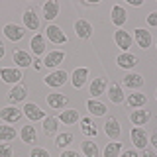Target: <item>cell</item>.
I'll return each instance as SVG.
<instances>
[{"instance_id":"1","label":"cell","mask_w":157,"mask_h":157,"mask_svg":"<svg viewBox=\"0 0 157 157\" xmlns=\"http://www.w3.org/2000/svg\"><path fill=\"white\" fill-rule=\"evenodd\" d=\"M0 118H2L4 122H8V124H14V122H18L20 118H22V112L18 110V108H12V106H6L0 110Z\"/></svg>"},{"instance_id":"2","label":"cell","mask_w":157,"mask_h":157,"mask_svg":"<svg viewBox=\"0 0 157 157\" xmlns=\"http://www.w3.org/2000/svg\"><path fill=\"white\" fill-rule=\"evenodd\" d=\"M24 114H26L32 122H36V120H41V118H45V112L41 110L37 104H32V102H28L26 106H24Z\"/></svg>"},{"instance_id":"3","label":"cell","mask_w":157,"mask_h":157,"mask_svg":"<svg viewBox=\"0 0 157 157\" xmlns=\"http://www.w3.org/2000/svg\"><path fill=\"white\" fill-rule=\"evenodd\" d=\"M0 77H2L4 82H18L22 78V73H20V69L4 67V69H0Z\"/></svg>"},{"instance_id":"4","label":"cell","mask_w":157,"mask_h":157,"mask_svg":"<svg viewBox=\"0 0 157 157\" xmlns=\"http://www.w3.org/2000/svg\"><path fill=\"white\" fill-rule=\"evenodd\" d=\"M132 141H134V145L137 149H144L147 145V134L141 128H134V130H132Z\"/></svg>"},{"instance_id":"5","label":"cell","mask_w":157,"mask_h":157,"mask_svg":"<svg viewBox=\"0 0 157 157\" xmlns=\"http://www.w3.org/2000/svg\"><path fill=\"white\" fill-rule=\"evenodd\" d=\"M45 32H47V37L51 39L53 43H67V36L57 26H53V24H51V26H47Z\"/></svg>"},{"instance_id":"6","label":"cell","mask_w":157,"mask_h":157,"mask_svg":"<svg viewBox=\"0 0 157 157\" xmlns=\"http://www.w3.org/2000/svg\"><path fill=\"white\" fill-rule=\"evenodd\" d=\"M65 81H67L65 71H55V73H51V75L45 77V82L49 86H61V85H65Z\"/></svg>"},{"instance_id":"7","label":"cell","mask_w":157,"mask_h":157,"mask_svg":"<svg viewBox=\"0 0 157 157\" xmlns=\"http://www.w3.org/2000/svg\"><path fill=\"white\" fill-rule=\"evenodd\" d=\"M104 132L108 137H112V140H116V137H120V124H118L116 118H108L106 124H104Z\"/></svg>"},{"instance_id":"8","label":"cell","mask_w":157,"mask_h":157,"mask_svg":"<svg viewBox=\"0 0 157 157\" xmlns=\"http://www.w3.org/2000/svg\"><path fill=\"white\" fill-rule=\"evenodd\" d=\"M4 33H6V37L12 39V41H20V39L24 37V28L16 26V24H8V26L4 28Z\"/></svg>"},{"instance_id":"9","label":"cell","mask_w":157,"mask_h":157,"mask_svg":"<svg viewBox=\"0 0 157 157\" xmlns=\"http://www.w3.org/2000/svg\"><path fill=\"white\" fill-rule=\"evenodd\" d=\"M75 32H77L78 37L86 39V37H90L92 28H90V24H88L86 20H77V22H75Z\"/></svg>"},{"instance_id":"10","label":"cell","mask_w":157,"mask_h":157,"mask_svg":"<svg viewBox=\"0 0 157 157\" xmlns=\"http://www.w3.org/2000/svg\"><path fill=\"white\" fill-rule=\"evenodd\" d=\"M134 33H136V41H137V45H140L141 49H147V47L151 45V36H149V32H147V29L137 28Z\"/></svg>"},{"instance_id":"11","label":"cell","mask_w":157,"mask_h":157,"mask_svg":"<svg viewBox=\"0 0 157 157\" xmlns=\"http://www.w3.org/2000/svg\"><path fill=\"white\" fill-rule=\"evenodd\" d=\"M63 59H65V53L63 51H51V53H47L43 65L45 67H57L59 63H63Z\"/></svg>"},{"instance_id":"12","label":"cell","mask_w":157,"mask_h":157,"mask_svg":"<svg viewBox=\"0 0 157 157\" xmlns=\"http://www.w3.org/2000/svg\"><path fill=\"white\" fill-rule=\"evenodd\" d=\"M67 96H63V94H57V92H51V94H47V104L51 106V108H63L67 104Z\"/></svg>"},{"instance_id":"13","label":"cell","mask_w":157,"mask_h":157,"mask_svg":"<svg viewBox=\"0 0 157 157\" xmlns=\"http://www.w3.org/2000/svg\"><path fill=\"white\" fill-rule=\"evenodd\" d=\"M128 20V12L122 6H114L112 8V22L116 24V26H124Z\"/></svg>"},{"instance_id":"14","label":"cell","mask_w":157,"mask_h":157,"mask_svg":"<svg viewBox=\"0 0 157 157\" xmlns=\"http://www.w3.org/2000/svg\"><path fill=\"white\" fill-rule=\"evenodd\" d=\"M108 96H110V100L114 102V104H122V102H124V92H122L120 85H116V82H112V85H110Z\"/></svg>"},{"instance_id":"15","label":"cell","mask_w":157,"mask_h":157,"mask_svg":"<svg viewBox=\"0 0 157 157\" xmlns=\"http://www.w3.org/2000/svg\"><path fill=\"white\" fill-rule=\"evenodd\" d=\"M106 78H102V77H98L94 78V81L90 82V94H94V96H100V94H104V90H106Z\"/></svg>"},{"instance_id":"16","label":"cell","mask_w":157,"mask_h":157,"mask_svg":"<svg viewBox=\"0 0 157 157\" xmlns=\"http://www.w3.org/2000/svg\"><path fill=\"white\" fill-rule=\"evenodd\" d=\"M86 77H88V71H86L85 67H82V69H77V71L73 73V86H75V88H81L86 82Z\"/></svg>"},{"instance_id":"17","label":"cell","mask_w":157,"mask_h":157,"mask_svg":"<svg viewBox=\"0 0 157 157\" xmlns=\"http://www.w3.org/2000/svg\"><path fill=\"white\" fill-rule=\"evenodd\" d=\"M118 65L122 69H132L134 65H137V59H136V55H132V53H122V55L118 57Z\"/></svg>"},{"instance_id":"18","label":"cell","mask_w":157,"mask_h":157,"mask_svg":"<svg viewBox=\"0 0 157 157\" xmlns=\"http://www.w3.org/2000/svg\"><path fill=\"white\" fill-rule=\"evenodd\" d=\"M114 39H116V43H118V47H122L126 51L128 47L132 45V37H130V33H126V32H122V29H118L116 32V36H114Z\"/></svg>"},{"instance_id":"19","label":"cell","mask_w":157,"mask_h":157,"mask_svg":"<svg viewBox=\"0 0 157 157\" xmlns=\"http://www.w3.org/2000/svg\"><path fill=\"white\" fill-rule=\"evenodd\" d=\"M29 47H32V51L36 53V55H41V53L45 51V41H43V36H41V33H37V36L29 41Z\"/></svg>"},{"instance_id":"20","label":"cell","mask_w":157,"mask_h":157,"mask_svg":"<svg viewBox=\"0 0 157 157\" xmlns=\"http://www.w3.org/2000/svg\"><path fill=\"white\" fill-rule=\"evenodd\" d=\"M14 63L18 67H28V65H32V57L26 51H14Z\"/></svg>"},{"instance_id":"21","label":"cell","mask_w":157,"mask_h":157,"mask_svg":"<svg viewBox=\"0 0 157 157\" xmlns=\"http://www.w3.org/2000/svg\"><path fill=\"white\" fill-rule=\"evenodd\" d=\"M43 14H45V20H53V18H57V14H59V4L57 2H45L43 4Z\"/></svg>"},{"instance_id":"22","label":"cell","mask_w":157,"mask_h":157,"mask_svg":"<svg viewBox=\"0 0 157 157\" xmlns=\"http://www.w3.org/2000/svg\"><path fill=\"white\" fill-rule=\"evenodd\" d=\"M26 94H28L26 86L18 85V86H14L12 90H10V94H8V98H10V100H12V102H20V100H24V98H26Z\"/></svg>"},{"instance_id":"23","label":"cell","mask_w":157,"mask_h":157,"mask_svg":"<svg viewBox=\"0 0 157 157\" xmlns=\"http://www.w3.org/2000/svg\"><path fill=\"white\" fill-rule=\"evenodd\" d=\"M59 120L63 122V124H75V122H78V112L77 110H63L61 114H59Z\"/></svg>"},{"instance_id":"24","label":"cell","mask_w":157,"mask_h":157,"mask_svg":"<svg viewBox=\"0 0 157 157\" xmlns=\"http://www.w3.org/2000/svg\"><path fill=\"white\" fill-rule=\"evenodd\" d=\"M24 24H26V28H29V29H37L39 28V20H37L33 10H28V12L24 14Z\"/></svg>"},{"instance_id":"25","label":"cell","mask_w":157,"mask_h":157,"mask_svg":"<svg viewBox=\"0 0 157 157\" xmlns=\"http://www.w3.org/2000/svg\"><path fill=\"white\" fill-rule=\"evenodd\" d=\"M86 108L90 110V114H94V116H104L106 114V106L102 104V102H96V100H88Z\"/></svg>"},{"instance_id":"26","label":"cell","mask_w":157,"mask_h":157,"mask_svg":"<svg viewBox=\"0 0 157 157\" xmlns=\"http://www.w3.org/2000/svg\"><path fill=\"white\" fill-rule=\"evenodd\" d=\"M130 120L134 122L136 126H144L147 120H149V114H147L145 110H134L132 112V116H130Z\"/></svg>"},{"instance_id":"27","label":"cell","mask_w":157,"mask_h":157,"mask_svg":"<svg viewBox=\"0 0 157 157\" xmlns=\"http://www.w3.org/2000/svg\"><path fill=\"white\" fill-rule=\"evenodd\" d=\"M124 85L130 86V88H140L144 85V78H141V75H134V73H132V75H126Z\"/></svg>"},{"instance_id":"28","label":"cell","mask_w":157,"mask_h":157,"mask_svg":"<svg viewBox=\"0 0 157 157\" xmlns=\"http://www.w3.org/2000/svg\"><path fill=\"white\" fill-rule=\"evenodd\" d=\"M144 104H145V96L140 94V92H134V94L128 96V106H132V108H141Z\"/></svg>"},{"instance_id":"29","label":"cell","mask_w":157,"mask_h":157,"mask_svg":"<svg viewBox=\"0 0 157 157\" xmlns=\"http://www.w3.org/2000/svg\"><path fill=\"white\" fill-rule=\"evenodd\" d=\"M16 137V130L12 126H0V141H12Z\"/></svg>"},{"instance_id":"30","label":"cell","mask_w":157,"mask_h":157,"mask_svg":"<svg viewBox=\"0 0 157 157\" xmlns=\"http://www.w3.org/2000/svg\"><path fill=\"white\" fill-rule=\"evenodd\" d=\"M22 140L26 141V144H33V141H36V130H33V126H24L22 128Z\"/></svg>"},{"instance_id":"31","label":"cell","mask_w":157,"mask_h":157,"mask_svg":"<svg viewBox=\"0 0 157 157\" xmlns=\"http://www.w3.org/2000/svg\"><path fill=\"white\" fill-rule=\"evenodd\" d=\"M82 151L86 157H98V147L94 141H82Z\"/></svg>"},{"instance_id":"32","label":"cell","mask_w":157,"mask_h":157,"mask_svg":"<svg viewBox=\"0 0 157 157\" xmlns=\"http://www.w3.org/2000/svg\"><path fill=\"white\" fill-rule=\"evenodd\" d=\"M82 124H85V126H82V134H85V136H90V137H96L98 132H96V128L92 126L90 118H82Z\"/></svg>"},{"instance_id":"33","label":"cell","mask_w":157,"mask_h":157,"mask_svg":"<svg viewBox=\"0 0 157 157\" xmlns=\"http://www.w3.org/2000/svg\"><path fill=\"white\" fill-rule=\"evenodd\" d=\"M43 130H45V134H55L57 130V120L51 116H47L45 120H43Z\"/></svg>"},{"instance_id":"34","label":"cell","mask_w":157,"mask_h":157,"mask_svg":"<svg viewBox=\"0 0 157 157\" xmlns=\"http://www.w3.org/2000/svg\"><path fill=\"white\" fill-rule=\"evenodd\" d=\"M120 151H122V145L120 144H108L106 149H104V157H118Z\"/></svg>"},{"instance_id":"35","label":"cell","mask_w":157,"mask_h":157,"mask_svg":"<svg viewBox=\"0 0 157 157\" xmlns=\"http://www.w3.org/2000/svg\"><path fill=\"white\" fill-rule=\"evenodd\" d=\"M73 141V134H61L57 137V147H65Z\"/></svg>"},{"instance_id":"36","label":"cell","mask_w":157,"mask_h":157,"mask_svg":"<svg viewBox=\"0 0 157 157\" xmlns=\"http://www.w3.org/2000/svg\"><path fill=\"white\" fill-rule=\"evenodd\" d=\"M0 157H12V147H10L8 144L0 145Z\"/></svg>"},{"instance_id":"37","label":"cell","mask_w":157,"mask_h":157,"mask_svg":"<svg viewBox=\"0 0 157 157\" xmlns=\"http://www.w3.org/2000/svg\"><path fill=\"white\" fill-rule=\"evenodd\" d=\"M29 157H49L47 149H41V147H37V149H32V155Z\"/></svg>"},{"instance_id":"38","label":"cell","mask_w":157,"mask_h":157,"mask_svg":"<svg viewBox=\"0 0 157 157\" xmlns=\"http://www.w3.org/2000/svg\"><path fill=\"white\" fill-rule=\"evenodd\" d=\"M147 24H149V26H157V12H153V14L147 16Z\"/></svg>"},{"instance_id":"39","label":"cell","mask_w":157,"mask_h":157,"mask_svg":"<svg viewBox=\"0 0 157 157\" xmlns=\"http://www.w3.org/2000/svg\"><path fill=\"white\" fill-rule=\"evenodd\" d=\"M61 157H78V153H77V151H63V153H61Z\"/></svg>"},{"instance_id":"40","label":"cell","mask_w":157,"mask_h":157,"mask_svg":"<svg viewBox=\"0 0 157 157\" xmlns=\"http://www.w3.org/2000/svg\"><path fill=\"white\" fill-rule=\"evenodd\" d=\"M122 157H137V153H136V151H124Z\"/></svg>"},{"instance_id":"41","label":"cell","mask_w":157,"mask_h":157,"mask_svg":"<svg viewBox=\"0 0 157 157\" xmlns=\"http://www.w3.org/2000/svg\"><path fill=\"white\" fill-rule=\"evenodd\" d=\"M151 144H153V147H155V149H157V132H155L153 136H151Z\"/></svg>"},{"instance_id":"42","label":"cell","mask_w":157,"mask_h":157,"mask_svg":"<svg viewBox=\"0 0 157 157\" xmlns=\"http://www.w3.org/2000/svg\"><path fill=\"white\" fill-rule=\"evenodd\" d=\"M144 157H157V155L153 153V151H145V153H144Z\"/></svg>"},{"instance_id":"43","label":"cell","mask_w":157,"mask_h":157,"mask_svg":"<svg viewBox=\"0 0 157 157\" xmlns=\"http://www.w3.org/2000/svg\"><path fill=\"white\" fill-rule=\"evenodd\" d=\"M2 57H4V43L0 41V59H2Z\"/></svg>"},{"instance_id":"44","label":"cell","mask_w":157,"mask_h":157,"mask_svg":"<svg viewBox=\"0 0 157 157\" xmlns=\"http://www.w3.org/2000/svg\"><path fill=\"white\" fill-rule=\"evenodd\" d=\"M155 98H157V92H155Z\"/></svg>"}]
</instances>
